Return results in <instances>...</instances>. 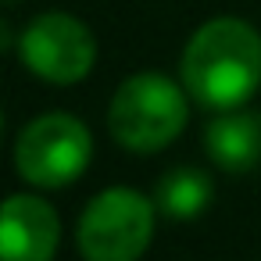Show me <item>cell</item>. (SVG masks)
Returning a JSON list of instances; mask_svg holds the SVG:
<instances>
[{"instance_id": "cell-1", "label": "cell", "mask_w": 261, "mask_h": 261, "mask_svg": "<svg viewBox=\"0 0 261 261\" xmlns=\"http://www.w3.org/2000/svg\"><path fill=\"white\" fill-rule=\"evenodd\" d=\"M179 72L200 108L232 111L261 86V33L243 18H211L190 36Z\"/></svg>"}, {"instance_id": "cell-6", "label": "cell", "mask_w": 261, "mask_h": 261, "mask_svg": "<svg viewBox=\"0 0 261 261\" xmlns=\"http://www.w3.org/2000/svg\"><path fill=\"white\" fill-rule=\"evenodd\" d=\"M61 243L58 211L36 193L0 200V261H54Z\"/></svg>"}, {"instance_id": "cell-8", "label": "cell", "mask_w": 261, "mask_h": 261, "mask_svg": "<svg viewBox=\"0 0 261 261\" xmlns=\"http://www.w3.org/2000/svg\"><path fill=\"white\" fill-rule=\"evenodd\" d=\"M211 200H215V182H211V175L200 172V168H190V165L165 172L161 182H158V193H154L158 211L168 215V218H179V222L204 215V211L211 207Z\"/></svg>"}, {"instance_id": "cell-3", "label": "cell", "mask_w": 261, "mask_h": 261, "mask_svg": "<svg viewBox=\"0 0 261 261\" xmlns=\"http://www.w3.org/2000/svg\"><path fill=\"white\" fill-rule=\"evenodd\" d=\"M154 207L129 186L97 193L75 225L79 254L86 261H136L154 240Z\"/></svg>"}, {"instance_id": "cell-2", "label": "cell", "mask_w": 261, "mask_h": 261, "mask_svg": "<svg viewBox=\"0 0 261 261\" xmlns=\"http://www.w3.org/2000/svg\"><path fill=\"white\" fill-rule=\"evenodd\" d=\"M186 86H175L168 75L140 72L129 75L111 104H108V129L111 136L133 154H158L168 147L190 122Z\"/></svg>"}, {"instance_id": "cell-7", "label": "cell", "mask_w": 261, "mask_h": 261, "mask_svg": "<svg viewBox=\"0 0 261 261\" xmlns=\"http://www.w3.org/2000/svg\"><path fill=\"white\" fill-rule=\"evenodd\" d=\"M204 147L218 168L250 172L261 161V115H254V111L218 115L204 133Z\"/></svg>"}, {"instance_id": "cell-4", "label": "cell", "mask_w": 261, "mask_h": 261, "mask_svg": "<svg viewBox=\"0 0 261 261\" xmlns=\"http://www.w3.org/2000/svg\"><path fill=\"white\" fill-rule=\"evenodd\" d=\"M93 158L90 129L68 111H47L33 118L15 143V168L40 190H61L75 182Z\"/></svg>"}, {"instance_id": "cell-9", "label": "cell", "mask_w": 261, "mask_h": 261, "mask_svg": "<svg viewBox=\"0 0 261 261\" xmlns=\"http://www.w3.org/2000/svg\"><path fill=\"white\" fill-rule=\"evenodd\" d=\"M11 47V29H8V22H0V50H8Z\"/></svg>"}, {"instance_id": "cell-5", "label": "cell", "mask_w": 261, "mask_h": 261, "mask_svg": "<svg viewBox=\"0 0 261 261\" xmlns=\"http://www.w3.org/2000/svg\"><path fill=\"white\" fill-rule=\"evenodd\" d=\"M18 54L33 75L54 86H72L90 75L97 61V40L90 25H83L75 15L65 11H47L36 15L22 36H18Z\"/></svg>"}]
</instances>
